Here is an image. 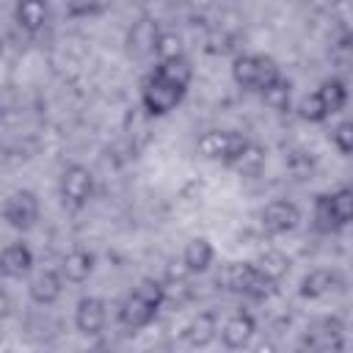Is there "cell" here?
Wrapping results in <instances>:
<instances>
[{"instance_id": "obj_1", "label": "cell", "mask_w": 353, "mask_h": 353, "mask_svg": "<svg viewBox=\"0 0 353 353\" xmlns=\"http://www.w3.org/2000/svg\"><path fill=\"white\" fill-rule=\"evenodd\" d=\"M163 301H165V287L160 281H154V279L138 281V287H132V292L119 306L121 325H127L130 331H138V328L149 325L154 320V314L160 312Z\"/></svg>"}, {"instance_id": "obj_2", "label": "cell", "mask_w": 353, "mask_h": 353, "mask_svg": "<svg viewBox=\"0 0 353 353\" xmlns=\"http://www.w3.org/2000/svg\"><path fill=\"white\" fill-rule=\"evenodd\" d=\"M218 281L223 284V290L240 292V295L254 298V301L270 298V295L276 292V284H279V281H273L270 276H265V273L256 268V262H229V265L221 270Z\"/></svg>"}, {"instance_id": "obj_3", "label": "cell", "mask_w": 353, "mask_h": 353, "mask_svg": "<svg viewBox=\"0 0 353 353\" xmlns=\"http://www.w3.org/2000/svg\"><path fill=\"white\" fill-rule=\"evenodd\" d=\"M232 77L240 88H248V91H262L265 85H270L276 77H281L279 66L273 58L268 55H254V52H245V55H237L234 63H232Z\"/></svg>"}, {"instance_id": "obj_4", "label": "cell", "mask_w": 353, "mask_h": 353, "mask_svg": "<svg viewBox=\"0 0 353 353\" xmlns=\"http://www.w3.org/2000/svg\"><path fill=\"white\" fill-rule=\"evenodd\" d=\"M185 91H188L185 85L171 83V80L160 77L157 72H152V74H149V80L143 83L141 105H143V110H146L149 116H165V113H171V110L182 102Z\"/></svg>"}, {"instance_id": "obj_5", "label": "cell", "mask_w": 353, "mask_h": 353, "mask_svg": "<svg viewBox=\"0 0 353 353\" xmlns=\"http://www.w3.org/2000/svg\"><path fill=\"white\" fill-rule=\"evenodd\" d=\"M91 196H94V174H91V168H85L80 163L66 165L63 174H61V199H63V204L72 207V210H80V207H85L91 201Z\"/></svg>"}, {"instance_id": "obj_6", "label": "cell", "mask_w": 353, "mask_h": 353, "mask_svg": "<svg viewBox=\"0 0 353 353\" xmlns=\"http://www.w3.org/2000/svg\"><path fill=\"white\" fill-rule=\"evenodd\" d=\"M39 212H41V207H39V196L33 190H14L3 204V218L17 232L33 229L39 221Z\"/></svg>"}, {"instance_id": "obj_7", "label": "cell", "mask_w": 353, "mask_h": 353, "mask_svg": "<svg viewBox=\"0 0 353 353\" xmlns=\"http://www.w3.org/2000/svg\"><path fill=\"white\" fill-rule=\"evenodd\" d=\"M245 141L248 138H243L240 132H232V130H207L199 138V152L207 160H221L229 165L232 157L245 146Z\"/></svg>"}, {"instance_id": "obj_8", "label": "cell", "mask_w": 353, "mask_h": 353, "mask_svg": "<svg viewBox=\"0 0 353 353\" xmlns=\"http://www.w3.org/2000/svg\"><path fill=\"white\" fill-rule=\"evenodd\" d=\"M259 218H262V229L268 234H287V232H292L298 226L301 210L287 199H276L262 210Z\"/></svg>"}, {"instance_id": "obj_9", "label": "cell", "mask_w": 353, "mask_h": 353, "mask_svg": "<svg viewBox=\"0 0 353 353\" xmlns=\"http://www.w3.org/2000/svg\"><path fill=\"white\" fill-rule=\"evenodd\" d=\"M339 287H342V276L336 270H331V268H314L301 279V295L312 298V301L334 295Z\"/></svg>"}, {"instance_id": "obj_10", "label": "cell", "mask_w": 353, "mask_h": 353, "mask_svg": "<svg viewBox=\"0 0 353 353\" xmlns=\"http://www.w3.org/2000/svg\"><path fill=\"white\" fill-rule=\"evenodd\" d=\"M105 317H108V312H105V303L99 298H94V295L80 298V303L74 309V325L80 334H85V336L99 334L105 328Z\"/></svg>"}, {"instance_id": "obj_11", "label": "cell", "mask_w": 353, "mask_h": 353, "mask_svg": "<svg viewBox=\"0 0 353 353\" xmlns=\"http://www.w3.org/2000/svg\"><path fill=\"white\" fill-rule=\"evenodd\" d=\"M254 331H256L254 317H251L248 312H234V314L223 323V328H221V342H223V347L237 350V347H245V345L251 342Z\"/></svg>"}, {"instance_id": "obj_12", "label": "cell", "mask_w": 353, "mask_h": 353, "mask_svg": "<svg viewBox=\"0 0 353 353\" xmlns=\"http://www.w3.org/2000/svg\"><path fill=\"white\" fill-rule=\"evenodd\" d=\"M33 268V251L25 243H11L0 251V276L6 279H22Z\"/></svg>"}, {"instance_id": "obj_13", "label": "cell", "mask_w": 353, "mask_h": 353, "mask_svg": "<svg viewBox=\"0 0 353 353\" xmlns=\"http://www.w3.org/2000/svg\"><path fill=\"white\" fill-rule=\"evenodd\" d=\"M28 292H30L33 303L50 306V303H55V301L61 298V292H63V276L55 273V270H41V273H36V276L30 279Z\"/></svg>"}, {"instance_id": "obj_14", "label": "cell", "mask_w": 353, "mask_h": 353, "mask_svg": "<svg viewBox=\"0 0 353 353\" xmlns=\"http://www.w3.org/2000/svg\"><path fill=\"white\" fill-rule=\"evenodd\" d=\"M342 320L339 317H323L317 320L309 334H306V345L314 350H328V347H342Z\"/></svg>"}, {"instance_id": "obj_15", "label": "cell", "mask_w": 353, "mask_h": 353, "mask_svg": "<svg viewBox=\"0 0 353 353\" xmlns=\"http://www.w3.org/2000/svg\"><path fill=\"white\" fill-rule=\"evenodd\" d=\"M47 17H50L47 0H17L14 6V19L28 33H39L47 25Z\"/></svg>"}, {"instance_id": "obj_16", "label": "cell", "mask_w": 353, "mask_h": 353, "mask_svg": "<svg viewBox=\"0 0 353 353\" xmlns=\"http://www.w3.org/2000/svg\"><path fill=\"white\" fill-rule=\"evenodd\" d=\"M215 259V248L207 237H193L188 240L185 251H182V265L188 273H204Z\"/></svg>"}, {"instance_id": "obj_17", "label": "cell", "mask_w": 353, "mask_h": 353, "mask_svg": "<svg viewBox=\"0 0 353 353\" xmlns=\"http://www.w3.org/2000/svg\"><path fill=\"white\" fill-rule=\"evenodd\" d=\"M94 254L88 251V248H72L66 256H63V262H61V276L66 279V281H72V284H80V281H85L88 276H91V270H94Z\"/></svg>"}, {"instance_id": "obj_18", "label": "cell", "mask_w": 353, "mask_h": 353, "mask_svg": "<svg viewBox=\"0 0 353 353\" xmlns=\"http://www.w3.org/2000/svg\"><path fill=\"white\" fill-rule=\"evenodd\" d=\"M157 33H160L157 22H152V19H138V22L130 28L127 47H130L135 55H149V52H154Z\"/></svg>"}, {"instance_id": "obj_19", "label": "cell", "mask_w": 353, "mask_h": 353, "mask_svg": "<svg viewBox=\"0 0 353 353\" xmlns=\"http://www.w3.org/2000/svg\"><path fill=\"white\" fill-rule=\"evenodd\" d=\"M185 336L193 347H207L215 336H218V320L212 312H201L190 320V325L185 328Z\"/></svg>"}, {"instance_id": "obj_20", "label": "cell", "mask_w": 353, "mask_h": 353, "mask_svg": "<svg viewBox=\"0 0 353 353\" xmlns=\"http://www.w3.org/2000/svg\"><path fill=\"white\" fill-rule=\"evenodd\" d=\"M229 165H232L234 171H240L243 176H254V174H259L262 165H265V149H262L259 143H254V141H245V146L232 157Z\"/></svg>"}, {"instance_id": "obj_21", "label": "cell", "mask_w": 353, "mask_h": 353, "mask_svg": "<svg viewBox=\"0 0 353 353\" xmlns=\"http://www.w3.org/2000/svg\"><path fill=\"white\" fill-rule=\"evenodd\" d=\"M262 99H265V105L270 108V110H276V113H284V110H290V99H292V83L287 80V77H276L270 85H265L262 91Z\"/></svg>"}, {"instance_id": "obj_22", "label": "cell", "mask_w": 353, "mask_h": 353, "mask_svg": "<svg viewBox=\"0 0 353 353\" xmlns=\"http://www.w3.org/2000/svg\"><path fill=\"white\" fill-rule=\"evenodd\" d=\"M317 97H320L325 113L334 116V113H339V110L345 108V102H347V88H345V83H342L339 77H331V80H325V83L317 88Z\"/></svg>"}, {"instance_id": "obj_23", "label": "cell", "mask_w": 353, "mask_h": 353, "mask_svg": "<svg viewBox=\"0 0 353 353\" xmlns=\"http://www.w3.org/2000/svg\"><path fill=\"white\" fill-rule=\"evenodd\" d=\"M328 196V207H331V215H334V223L342 229L350 223L353 218V190L347 185L336 188L334 193H325Z\"/></svg>"}, {"instance_id": "obj_24", "label": "cell", "mask_w": 353, "mask_h": 353, "mask_svg": "<svg viewBox=\"0 0 353 353\" xmlns=\"http://www.w3.org/2000/svg\"><path fill=\"white\" fill-rule=\"evenodd\" d=\"M256 268H259L265 276H270L273 281H281V279L290 273V256H287L284 251H279V248H270V251H262V254H259Z\"/></svg>"}, {"instance_id": "obj_25", "label": "cell", "mask_w": 353, "mask_h": 353, "mask_svg": "<svg viewBox=\"0 0 353 353\" xmlns=\"http://www.w3.org/2000/svg\"><path fill=\"white\" fill-rule=\"evenodd\" d=\"M160 77H165V80H171V83H179V85H185L188 88V83H190V77H193V69H190V63H188V58L182 55V58H171V61H157V69H154Z\"/></svg>"}, {"instance_id": "obj_26", "label": "cell", "mask_w": 353, "mask_h": 353, "mask_svg": "<svg viewBox=\"0 0 353 353\" xmlns=\"http://www.w3.org/2000/svg\"><path fill=\"white\" fill-rule=\"evenodd\" d=\"M154 55H157V61L182 58V55H185L182 39H179L174 30H160V33H157V41H154Z\"/></svg>"}, {"instance_id": "obj_27", "label": "cell", "mask_w": 353, "mask_h": 353, "mask_svg": "<svg viewBox=\"0 0 353 353\" xmlns=\"http://www.w3.org/2000/svg\"><path fill=\"white\" fill-rule=\"evenodd\" d=\"M312 221H314V229L323 232V234H331L336 232L339 226L334 223V215H331V207H328V196H317L314 199V210H312Z\"/></svg>"}, {"instance_id": "obj_28", "label": "cell", "mask_w": 353, "mask_h": 353, "mask_svg": "<svg viewBox=\"0 0 353 353\" xmlns=\"http://www.w3.org/2000/svg\"><path fill=\"white\" fill-rule=\"evenodd\" d=\"M301 119H306V121H312V124H317V121H325V119H328V113H325V108H323V102H320L317 91H314V94H309V97L301 102Z\"/></svg>"}, {"instance_id": "obj_29", "label": "cell", "mask_w": 353, "mask_h": 353, "mask_svg": "<svg viewBox=\"0 0 353 353\" xmlns=\"http://www.w3.org/2000/svg\"><path fill=\"white\" fill-rule=\"evenodd\" d=\"M331 141H334V146L347 157V154L353 152V124H350V121H339V124L334 127V132H331Z\"/></svg>"}, {"instance_id": "obj_30", "label": "cell", "mask_w": 353, "mask_h": 353, "mask_svg": "<svg viewBox=\"0 0 353 353\" xmlns=\"http://www.w3.org/2000/svg\"><path fill=\"white\" fill-rule=\"evenodd\" d=\"M8 306H11V301H8L6 290L0 287V317H6V314H8Z\"/></svg>"}, {"instance_id": "obj_31", "label": "cell", "mask_w": 353, "mask_h": 353, "mask_svg": "<svg viewBox=\"0 0 353 353\" xmlns=\"http://www.w3.org/2000/svg\"><path fill=\"white\" fill-rule=\"evenodd\" d=\"M168 3H174V6H188V3H193V0H168Z\"/></svg>"}]
</instances>
